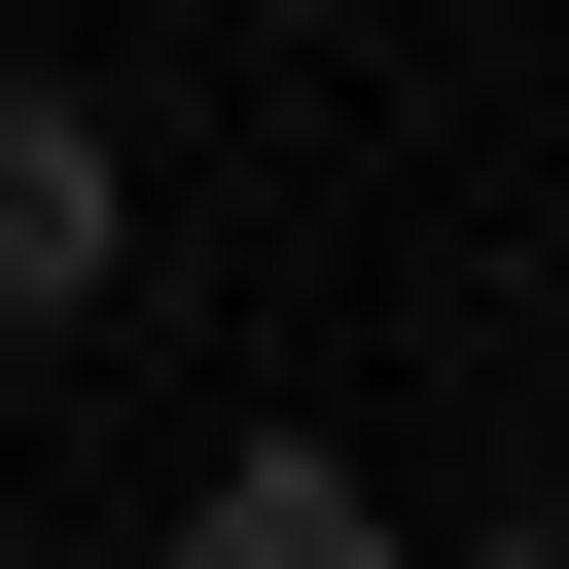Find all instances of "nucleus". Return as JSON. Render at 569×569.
<instances>
[{
    "label": "nucleus",
    "instance_id": "nucleus-2",
    "mask_svg": "<svg viewBox=\"0 0 569 569\" xmlns=\"http://www.w3.org/2000/svg\"><path fill=\"white\" fill-rule=\"evenodd\" d=\"M178 569H427V533H391V498H356V462H320V427H249V462H213V498H178Z\"/></svg>",
    "mask_w": 569,
    "mask_h": 569
},
{
    "label": "nucleus",
    "instance_id": "nucleus-3",
    "mask_svg": "<svg viewBox=\"0 0 569 569\" xmlns=\"http://www.w3.org/2000/svg\"><path fill=\"white\" fill-rule=\"evenodd\" d=\"M462 569H533V533H462Z\"/></svg>",
    "mask_w": 569,
    "mask_h": 569
},
{
    "label": "nucleus",
    "instance_id": "nucleus-1",
    "mask_svg": "<svg viewBox=\"0 0 569 569\" xmlns=\"http://www.w3.org/2000/svg\"><path fill=\"white\" fill-rule=\"evenodd\" d=\"M107 249H142L107 107H71V71H0V356H36V320H107Z\"/></svg>",
    "mask_w": 569,
    "mask_h": 569
}]
</instances>
